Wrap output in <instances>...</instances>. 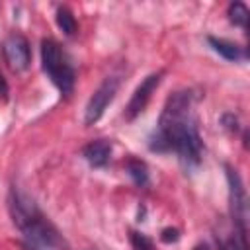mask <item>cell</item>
<instances>
[{
    "mask_svg": "<svg viewBox=\"0 0 250 250\" xmlns=\"http://www.w3.org/2000/svg\"><path fill=\"white\" fill-rule=\"evenodd\" d=\"M117 88H119V78L107 76L94 90V94L90 96V100L86 104V109H84V125H94V123L100 121V117L104 115L105 107L113 102V98L117 94Z\"/></svg>",
    "mask_w": 250,
    "mask_h": 250,
    "instance_id": "obj_4",
    "label": "cell"
},
{
    "mask_svg": "<svg viewBox=\"0 0 250 250\" xmlns=\"http://www.w3.org/2000/svg\"><path fill=\"white\" fill-rule=\"evenodd\" d=\"M57 25L64 35H74L76 33V20L74 14L66 8V6H59L57 8Z\"/></svg>",
    "mask_w": 250,
    "mask_h": 250,
    "instance_id": "obj_11",
    "label": "cell"
},
{
    "mask_svg": "<svg viewBox=\"0 0 250 250\" xmlns=\"http://www.w3.org/2000/svg\"><path fill=\"white\" fill-rule=\"evenodd\" d=\"M23 248H25V250H51V248H43V246H35V244H27V242H23Z\"/></svg>",
    "mask_w": 250,
    "mask_h": 250,
    "instance_id": "obj_16",
    "label": "cell"
},
{
    "mask_svg": "<svg viewBox=\"0 0 250 250\" xmlns=\"http://www.w3.org/2000/svg\"><path fill=\"white\" fill-rule=\"evenodd\" d=\"M248 16H250V12H248L246 4H242V2H232V4L229 6V20H230L234 25L246 27V25H248Z\"/></svg>",
    "mask_w": 250,
    "mask_h": 250,
    "instance_id": "obj_12",
    "label": "cell"
},
{
    "mask_svg": "<svg viewBox=\"0 0 250 250\" xmlns=\"http://www.w3.org/2000/svg\"><path fill=\"white\" fill-rule=\"evenodd\" d=\"M180 238V230L178 229H172V227H168V229H164L162 232H160V240L162 242H166V244H170V242H176Z\"/></svg>",
    "mask_w": 250,
    "mask_h": 250,
    "instance_id": "obj_14",
    "label": "cell"
},
{
    "mask_svg": "<svg viewBox=\"0 0 250 250\" xmlns=\"http://www.w3.org/2000/svg\"><path fill=\"white\" fill-rule=\"evenodd\" d=\"M41 62L43 70L51 78V82L61 90V94L68 96L74 88V68L68 62V57L64 55L62 47L53 39L41 41Z\"/></svg>",
    "mask_w": 250,
    "mask_h": 250,
    "instance_id": "obj_3",
    "label": "cell"
},
{
    "mask_svg": "<svg viewBox=\"0 0 250 250\" xmlns=\"http://www.w3.org/2000/svg\"><path fill=\"white\" fill-rule=\"evenodd\" d=\"M227 182H229V201H230V217H232V225L246 232V191L242 186V180L238 176L236 170L227 166Z\"/></svg>",
    "mask_w": 250,
    "mask_h": 250,
    "instance_id": "obj_5",
    "label": "cell"
},
{
    "mask_svg": "<svg viewBox=\"0 0 250 250\" xmlns=\"http://www.w3.org/2000/svg\"><path fill=\"white\" fill-rule=\"evenodd\" d=\"M193 250H209V246L207 244H197V246H193Z\"/></svg>",
    "mask_w": 250,
    "mask_h": 250,
    "instance_id": "obj_17",
    "label": "cell"
},
{
    "mask_svg": "<svg viewBox=\"0 0 250 250\" xmlns=\"http://www.w3.org/2000/svg\"><path fill=\"white\" fill-rule=\"evenodd\" d=\"M8 209L16 223V227L21 230L27 244L59 250L64 248L66 242L55 229V225L41 213V209L35 205V201L25 195L23 191L12 188L8 195Z\"/></svg>",
    "mask_w": 250,
    "mask_h": 250,
    "instance_id": "obj_2",
    "label": "cell"
},
{
    "mask_svg": "<svg viewBox=\"0 0 250 250\" xmlns=\"http://www.w3.org/2000/svg\"><path fill=\"white\" fill-rule=\"evenodd\" d=\"M129 240H131V246H133L135 250H152V242H150L145 234H141V232L131 230V232H129Z\"/></svg>",
    "mask_w": 250,
    "mask_h": 250,
    "instance_id": "obj_13",
    "label": "cell"
},
{
    "mask_svg": "<svg viewBox=\"0 0 250 250\" xmlns=\"http://www.w3.org/2000/svg\"><path fill=\"white\" fill-rule=\"evenodd\" d=\"M2 53H4V59L8 62V66L16 72H21L29 66L31 62V49H29V43L23 35L20 33H12L4 39L2 43Z\"/></svg>",
    "mask_w": 250,
    "mask_h": 250,
    "instance_id": "obj_6",
    "label": "cell"
},
{
    "mask_svg": "<svg viewBox=\"0 0 250 250\" xmlns=\"http://www.w3.org/2000/svg\"><path fill=\"white\" fill-rule=\"evenodd\" d=\"M207 43L211 45V49L215 51V53H219L223 59H227V61H242V59H246V51H244V47H240V45H236V43H232V41H227V39H217V37H207Z\"/></svg>",
    "mask_w": 250,
    "mask_h": 250,
    "instance_id": "obj_9",
    "label": "cell"
},
{
    "mask_svg": "<svg viewBox=\"0 0 250 250\" xmlns=\"http://www.w3.org/2000/svg\"><path fill=\"white\" fill-rule=\"evenodd\" d=\"M6 94H8V84H6L4 76L0 74V96H2V98H6Z\"/></svg>",
    "mask_w": 250,
    "mask_h": 250,
    "instance_id": "obj_15",
    "label": "cell"
},
{
    "mask_svg": "<svg viewBox=\"0 0 250 250\" xmlns=\"http://www.w3.org/2000/svg\"><path fill=\"white\" fill-rule=\"evenodd\" d=\"M125 170H127V174L131 176V180L137 184V186H146L148 184V168H146V164L143 162V160H139V158H129L127 160V164H125Z\"/></svg>",
    "mask_w": 250,
    "mask_h": 250,
    "instance_id": "obj_10",
    "label": "cell"
},
{
    "mask_svg": "<svg viewBox=\"0 0 250 250\" xmlns=\"http://www.w3.org/2000/svg\"><path fill=\"white\" fill-rule=\"evenodd\" d=\"M193 92H174L160 113L156 131L152 133L148 146L154 152H176L186 168H193L201 162L203 143L197 131V119L193 113Z\"/></svg>",
    "mask_w": 250,
    "mask_h": 250,
    "instance_id": "obj_1",
    "label": "cell"
},
{
    "mask_svg": "<svg viewBox=\"0 0 250 250\" xmlns=\"http://www.w3.org/2000/svg\"><path fill=\"white\" fill-rule=\"evenodd\" d=\"M84 160L94 168H104L111 156V143L107 139H96L82 148Z\"/></svg>",
    "mask_w": 250,
    "mask_h": 250,
    "instance_id": "obj_8",
    "label": "cell"
},
{
    "mask_svg": "<svg viewBox=\"0 0 250 250\" xmlns=\"http://www.w3.org/2000/svg\"><path fill=\"white\" fill-rule=\"evenodd\" d=\"M162 70H158V72H152V74H148L137 88H135V92H133V96H131V100H129V104H127V109H125V117L131 121V119H135L137 115H141L143 111H145V107H146V104L150 102V96H152V92L158 88V84H160V80H162Z\"/></svg>",
    "mask_w": 250,
    "mask_h": 250,
    "instance_id": "obj_7",
    "label": "cell"
}]
</instances>
